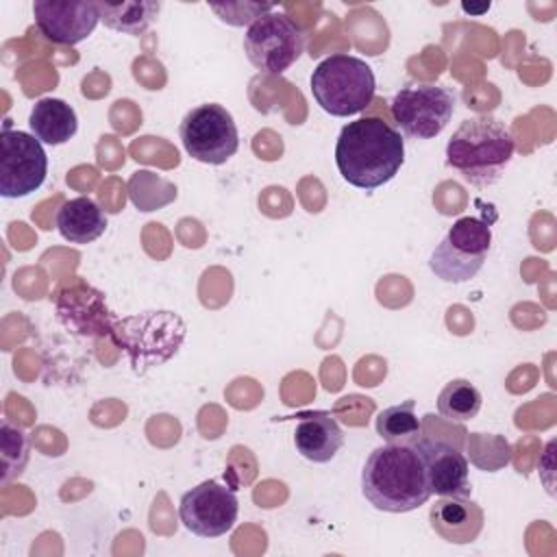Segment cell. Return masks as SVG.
Instances as JSON below:
<instances>
[{
    "label": "cell",
    "instance_id": "8",
    "mask_svg": "<svg viewBox=\"0 0 557 557\" xmlns=\"http://www.w3.org/2000/svg\"><path fill=\"white\" fill-rule=\"evenodd\" d=\"M185 152L209 165L226 163L239 148L237 124L222 104L205 102L189 109L178 128Z\"/></svg>",
    "mask_w": 557,
    "mask_h": 557
},
{
    "label": "cell",
    "instance_id": "11",
    "mask_svg": "<svg viewBox=\"0 0 557 557\" xmlns=\"http://www.w3.org/2000/svg\"><path fill=\"white\" fill-rule=\"evenodd\" d=\"M48 174V154L35 135L4 124L0 133V194L24 198L39 189Z\"/></svg>",
    "mask_w": 557,
    "mask_h": 557
},
{
    "label": "cell",
    "instance_id": "6",
    "mask_svg": "<svg viewBox=\"0 0 557 557\" xmlns=\"http://www.w3.org/2000/svg\"><path fill=\"white\" fill-rule=\"evenodd\" d=\"M492 246V228L485 220L463 215L453 222L444 239L429 257L431 272L444 283H466L476 276Z\"/></svg>",
    "mask_w": 557,
    "mask_h": 557
},
{
    "label": "cell",
    "instance_id": "14",
    "mask_svg": "<svg viewBox=\"0 0 557 557\" xmlns=\"http://www.w3.org/2000/svg\"><path fill=\"white\" fill-rule=\"evenodd\" d=\"M431 529L448 544H472L485 524L483 509L470 496H440L429 509Z\"/></svg>",
    "mask_w": 557,
    "mask_h": 557
},
{
    "label": "cell",
    "instance_id": "21",
    "mask_svg": "<svg viewBox=\"0 0 557 557\" xmlns=\"http://www.w3.org/2000/svg\"><path fill=\"white\" fill-rule=\"evenodd\" d=\"M483 405L481 392L466 379L448 381L437 394V413L450 422L472 420Z\"/></svg>",
    "mask_w": 557,
    "mask_h": 557
},
{
    "label": "cell",
    "instance_id": "2",
    "mask_svg": "<svg viewBox=\"0 0 557 557\" xmlns=\"http://www.w3.org/2000/svg\"><path fill=\"white\" fill-rule=\"evenodd\" d=\"M366 500L387 513H407L431 498L424 457L413 444H383L370 453L361 470Z\"/></svg>",
    "mask_w": 557,
    "mask_h": 557
},
{
    "label": "cell",
    "instance_id": "13",
    "mask_svg": "<svg viewBox=\"0 0 557 557\" xmlns=\"http://www.w3.org/2000/svg\"><path fill=\"white\" fill-rule=\"evenodd\" d=\"M424 457L426 483L431 494L437 496H470V474L466 455L446 440H418Z\"/></svg>",
    "mask_w": 557,
    "mask_h": 557
},
{
    "label": "cell",
    "instance_id": "19",
    "mask_svg": "<svg viewBox=\"0 0 557 557\" xmlns=\"http://www.w3.org/2000/svg\"><path fill=\"white\" fill-rule=\"evenodd\" d=\"M100 22L117 33L139 37L157 20L161 2L154 0H128V2H98Z\"/></svg>",
    "mask_w": 557,
    "mask_h": 557
},
{
    "label": "cell",
    "instance_id": "1",
    "mask_svg": "<svg viewBox=\"0 0 557 557\" xmlns=\"http://www.w3.org/2000/svg\"><path fill=\"white\" fill-rule=\"evenodd\" d=\"M405 161L403 135L381 117H359L342 126L335 163L346 183L372 191L389 183Z\"/></svg>",
    "mask_w": 557,
    "mask_h": 557
},
{
    "label": "cell",
    "instance_id": "20",
    "mask_svg": "<svg viewBox=\"0 0 557 557\" xmlns=\"http://www.w3.org/2000/svg\"><path fill=\"white\" fill-rule=\"evenodd\" d=\"M416 400H405L400 405H392L376 416V433L385 444H413L422 435V422L416 416Z\"/></svg>",
    "mask_w": 557,
    "mask_h": 557
},
{
    "label": "cell",
    "instance_id": "18",
    "mask_svg": "<svg viewBox=\"0 0 557 557\" xmlns=\"http://www.w3.org/2000/svg\"><path fill=\"white\" fill-rule=\"evenodd\" d=\"M33 135L48 146H61L70 141L78 131V117L72 104L61 98H39L28 115Z\"/></svg>",
    "mask_w": 557,
    "mask_h": 557
},
{
    "label": "cell",
    "instance_id": "23",
    "mask_svg": "<svg viewBox=\"0 0 557 557\" xmlns=\"http://www.w3.org/2000/svg\"><path fill=\"white\" fill-rule=\"evenodd\" d=\"M163 183H165V178L157 176L154 172H148V170L135 172L128 181V194H131L133 205L139 211H154V209L165 207L168 202H172L174 198L163 196V194H154V187H159Z\"/></svg>",
    "mask_w": 557,
    "mask_h": 557
},
{
    "label": "cell",
    "instance_id": "7",
    "mask_svg": "<svg viewBox=\"0 0 557 557\" xmlns=\"http://www.w3.org/2000/svg\"><path fill=\"white\" fill-rule=\"evenodd\" d=\"M305 50V33L281 11L257 17L244 33V52L248 61L265 74H283Z\"/></svg>",
    "mask_w": 557,
    "mask_h": 557
},
{
    "label": "cell",
    "instance_id": "9",
    "mask_svg": "<svg viewBox=\"0 0 557 557\" xmlns=\"http://www.w3.org/2000/svg\"><path fill=\"white\" fill-rule=\"evenodd\" d=\"M455 94L442 85L403 87L389 102V111L398 128L411 139H433L450 122L455 113Z\"/></svg>",
    "mask_w": 557,
    "mask_h": 557
},
{
    "label": "cell",
    "instance_id": "10",
    "mask_svg": "<svg viewBox=\"0 0 557 557\" xmlns=\"http://www.w3.org/2000/svg\"><path fill=\"white\" fill-rule=\"evenodd\" d=\"M178 516L183 527L198 537L226 535L239 516L237 492L220 479H207L181 496Z\"/></svg>",
    "mask_w": 557,
    "mask_h": 557
},
{
    "label": "cell",
    "instance_id": "15",
    "mask_svg": "<svg viewBox=\"0 0 557 557\" xmlns=\"http://www.w3.org/2000/svg\"><path fill=\"white\" fill-rule=\"evenodd\" d=\"M57 311L61 322L78 335H111L115 322L102 300V294L85 285L61 292Z\"/></svg>",
    "mask_w": 557,
    "mask_h": 557
},
{
    "label": "cell",
    "instance_id": "5",
    "mask_svg": "<svg viewBox=\"0 0 557 557\" xmlns=\"http://www.w3.org/2000/svg\"><path fill=\"white\" fill-rule=\"evenodd\" d=\"M311 96L322 111L335 117L361 113L374 100L376 78L372 67L352 54L335 52L311 72Z\"/></svg>",
    "mask_w": 557,
    "mask_h": 557
},
{
    "label": "cell",
    "instance_id": "22",
    "mask_svg": "<svg viewBox=\"0 0 557 557\" xmlns=\"http://www.w3.org/2000/svg\"><path fill=\"white\" fill-rule=\"evenodd\" d=\"M0 457H2V476L0 483L7 485L9 481L17 479L30 457V446L22 429L11 426L7 420L0 424Z\"/></svg>",
    "mask_w": 557,
    "mask_h": 557
},
{
    "label": "cell",
    "instance_id": "16",
    "mask_svg": "<svg viewBox=\"0 0 557 557\" xmlns=\"http://www.w3.org/2000/svg\"><path fill=\"white\" fill-rule=\"evenodd\" d=\"M294 446L305 459L313 463H326L344 446V433L333 413L309 411L302 413L296 424Z\"/></svg>",
    "mask_w": 557,
    "mask_h": 557
},
{
    "label": "cell",
    "instance_id": "3",
    "mask_svg": "<svg viewBox=\"0 0 557 557\" xmlns=\"http://www.w3.org/2000/svg\"><path fill=\"white\" fill-rule=\"evenodd\" d=\"M516 141L507 124L494 115L463 120L446 144V165L476 187L496 183L509 165Z\"/></svg>",
    "mask_w": 557,
    "mask_h": 557
},
{
    "label": "cell",
    "instance_id": "12",
    "mask_svg": "<svg viewBox=\"0 0 557 557\" xmlns=\"http://www.w3.org/2000/svg\"><path fill=\"white\" fill-rule=\"evenodd\" d=\"M33 15L39 33L59 46H76L100 22L98 2L87 0H35Z\"/></svg>",
    "mask_w": 557,
    "mask_h": 557
},
{
    "label": "cell",
    "instance_id": "17",
    "mask_svg": "<svg viewBox=\"0 0 557 557\" xmlns=\"http://www.w3.org/2000/svg\"><path fill=\"white\" fill-rule=\"evenodd\" d=\"M57 231L70 244H91L107 231V213L89 196L70 198L57 211Z\"/></svg>",
    "mask_w": 557,
    "mask_h": 557
},
{
    "label": "cell",
    "instance_id": "4",
    "mask_svg": "<svg viewBox=\"0 0 557 557\" xmlns=\"http://www.w3.org/2000/svg\"><path fill=\"white\" fill-rule=\"evenodd\" d=\"M187 324L174 311H144L113 322L111 339L122 348L137 374L165 363L185 342Z\"/></svg>",
    "mask_w": 557,
    "mask_h": 557
}]
</instances>
